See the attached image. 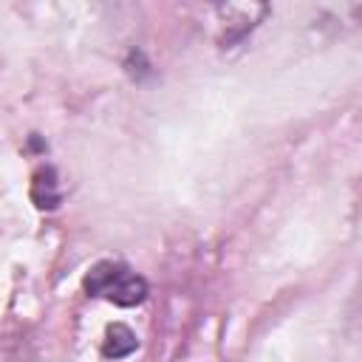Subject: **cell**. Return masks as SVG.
<instances>
[{
  "label": "cell",
  "instance_id": "obj_1",
  "mask_svg": "<svg viewBox=\"0 0 362 362\" xmlns=\"http://www.w3.org/2000/svg\"><path fill=\"white\" fill-rule=\"evenodd\" d=\"M85 288L93 294V297H105L116 305H139L144 297H147V283L144 277H139L133 269L122 266V263H113V260H105V263H96L85 280Z\"/></svg>",
  "mask_w": 362,
  "mask_h": 362
},
{
  "label": "cell",
  "instance_id": "obj_2",
  "mask_svg": "<svg viewBox=\"0 0 362 362\" xmlns=\"http://www.w3.org/2000/svg\"><path fill=\"white\" fill-rule=\"evenodd\" d=\"M136 345H139V339H136V334L127 328V325H122V322H116V325H110L107 328V339H105V356L107 359H122V356H127V354H133L136 351Z\"/></svg>",
  "mask_w": 362,
  "mask_h": 362
}]
</instances>
